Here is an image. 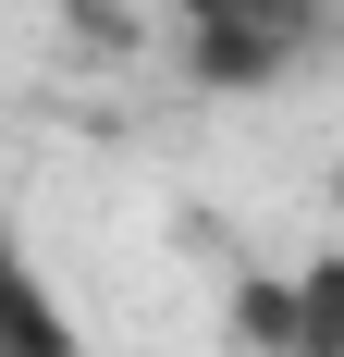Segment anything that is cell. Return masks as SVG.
Wrapping results in <instances>:
<instances>
[{"label":"cell","instance_id":"4","mask_svg":"<svg viewBox=\"0 0 344 357\" xmlns=\"http://www.w3.org/2000/svg\"><path fill=\"white\" fill-rule=\"evenodd\" d=\"M49 13H86V0H49Z\"/></svg>","mask_w":344,"mask_h":357},{"label":"cell","instance_id":"1","mask_svg":"<svg viewBox=\"0 0 344 357\" xmlns=\"http://www.w3.org/2000/svg\"><path fill=\"white\" fill-rule=\"evenodd\" d=\"M320 37H332V0H172V62L185 86H221V99L308 74Z\"/></svg>","mask_w":344,"mask_h":357},{"label":"cell","instance_id":"3","mask_svg":"<svg viewBox=\"0 0 344 357\" xmlns=\"http://www.w3.org/2000/svg\"><path fill=\"white\" fill-rule=\"evenodd\" d=\"M0 357H86V321L49 284V259H37L25 222H0Z\"/></svg>","mask_w":344,"mask_h":357},{"label":"cell","instance_id":"2","mask_svg":"<svg viewBox=\"0 0 344 357\" xmlns=\"http://www.w3.org/2000/svg\"><path fill=\"white\" fill-rule=\"evenodd\" d=\"M234 333L258 357H344V247L295 259V271H246L234 284Z\"/></svg>","mask_w":344,"mask_h":357}]
</instances>
